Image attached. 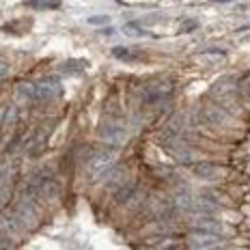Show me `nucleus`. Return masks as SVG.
Masks as SVG:
<instances>
[{"label": "nucleus", "mask_w": 250, "mask_h": 250, "mask_svg": "<svg viewBox=\"0 0 250 250\" xmlns=\"http://www.w3.org/2000/svg\"><path fill=\"white\" fill-rule=\"evenodd\" d=\"M237 95L244 100V104L250 106V71L242 76V80L237 82Z\"/></svg>", "instance_id": "dca6fc26"}, {"label": "nucleus", "mask_w": 250, "mask_h": 250, "mask_svg": "<svg viewBox=\"0 0 250 250\" xmlns=\"http://www.w3.org/2000/svg\"><path fill=\"white\" fill-rule=\"evenodd\" d=\"M136 196H138V188L134 184H127V181L119 190H114V203L117 205H134Z\"/></svg>", "instance_id": "9b49d317"}, {"label": "nucleus", "mask_w": 250, "mask_h": 250, "mask_svg": "<svg viewBox=\"0 0 250 250\" xmlns=\"http://www.w3.org/2000/svg\"><path fill=\"white\" fill-rule=\"evenodd\" d=\"M114 164H117V147L97 151L86 164V179L88 181L102 179V177H106L110 173V168Z\"/></svg>", "instance_id": "f03ea898"}, {"label": "nucleus", "mask_w": 250, "mask_h": 250, "mask_svg": "<svg viewBox=\"0 0 250 250\" xmlns=\"http://www.w3.org/2000/svg\"><path fill=\"white\" fill-rule=\"evenodd\" d=\"M11 192V166L9 162H0V205H4Z\"/></svg>", "instance_id": "f8f14e48"}, {"label": "nucleus", "mask_w": 250, "mask_h": 250, "mask_svg": "<svg viewBox=\"0 0 250 250\" xmlns=\"http://www.w3.org/2000/svg\"><path fill=\"white\" fill-rule=\"evenodd\" d=\"M7 76H9V62L4 59H0V80H4Z\"/></svg>", "instance_id": "412c9836"}, {"label": "nucleus", "mask_w": 250, "mask_h": 250, "mask_svg": "<svg viewBox=\"0 0 250 250\" xmlns=\"http://www.w3.org/2000/svg\"><path fill=\"white\" fill-rule=\"evenodd\" d=\"M112 56L114 59H119V61H132V59H136L138 54H134L129 48H119L117 45V48H112Z\"/></svg>", "instance_id": "a211bd4d"}, {"label": "nucleus", "mask_w": 250, "mask_h": 250, "mask_svg": "<svg viewBox=\"0 0 250 250\" xmlns=\"http://www.w3.org/2000/svg\"><path fill=\"white\" fill-rule=\"evenodd\" d=\"M15 102L22 104V106H33L37 100V84L35 82H18V86H15Z\"/></svg>", "instance_id": "6e6552de"}, {"label": "nucleus", "mask_w": 250, "mask_h": 250, "mask_svg": "<svg viewBox=\"0 0 250 250\" xmlns=\"http://www.w3.org/2000/svg\"><path fill=\"white\" fill-rule=\"evenodd\" d=\"M106 22H110V15H93V18H88V24H93V26H100Z\"/></svg>", "instance_id": "aec40b11"}, {"label": "nucleus", "mask_w": 250, "mask_h": 250, "mask_svg": "<svg viewBox=\"0 0 250 250\" xmlns=\"http://www.w3.org/2000/svg\"><path fill=\"white\" fill-rule=\"evenodd\" d=\"M175 207L181 211H194V196L188 190H181L179 194L175 196Z\"/></svg>", "instance_id": "2eb2a0df"}, {"label": "nucleus", "mask_w": 250, "mask_h": 250, "mask_svg": "<svg viewBox=\"0 0 250 250\" xmlns=\"http://www.w3.org/2000/svg\"><path fill=\"white\" fill-rule=\"evenodd\" d=\"M149 213H151V218H155V220H160V222L170 220L175 213V205L168 203L166 199H153L149 205Z\"/></svg>", "instance_id": "9d476101"}, {"label": "nucleus", "mask_w": 250, "mask_h": 250, "mask_svg": "<svg viewBox=\"0 0 250 250\" xmlns=\"http://www.w3.org/2000/svg\"><path fill=\"white\" fill-rule=\"evenodd\" d=\"M173 93H175L173 80H155L143 88L140 100H143L145 106H155V104H164L166 100H170Z\"/></svg>", "instance_id": "20e7f679"}, {"label": "nucleus", "mask_w": 250, "mask_h": 250, "mask_svg": "<svg viewBox=\"0 0 250 250\" xmlns=\"http://www.w3.org/2000/svg\"><path fill=\"white\" fill-rule=\"evenodd\" d=\"M188 246L190 248H203V250H209V248H220L225 246L222 242L220 233H213V231H201L196 229L190 237H188Z\"/></svg>", "instance_id": "423d86ee"}, {"label": "nucleus", "mask_w": 250, "mask_h": 250, "mask_svg": "<svg viewBox=\"0 0 250 250\" xmlns=\"http://www.w3.org/2000/svg\"><path fill=\"white\" fill-rule=\"evenodd\" d=\"M37 84V100L39 102H52L61 95L62 86H61V80L54 76H48V78H41V80L35 82Z\"/></svg>", "instance_id": "0eeeda50"}, {"label": "nucleus", "mask_w": 250, "mask_h": 250, "mask_svg": "<svg viewBox=\"0 0 250 250\" xmlns=\"http://www.w3.org/2000/svg\"><path fill=\"white\" fill-rule=\"evenodd\" d=\"M37 192L30 186H26L18 199L13 216L18 218V222L22 225V229H35L39 222V205H37Z\"/></svg>", "instance_id": "f257e3e1"}, {"label": "nucleus", "mask_w": 250, "mask_h": 250, "mask_svg": "<svg viewBox=\"0 0 250 250\" xmlns=\"http://www.w3.org/2000/svg\"><path fill=\"white\" fill-rule=\"evenodd\" d=\"M102 35H106V37H110V35H114V28H104Z\"/></svg>", "instance_id": "4be33fe9"}, {"label": "nucleus", "mask_w": 250, "mask_h": 250, "mask_svg": "<svg viewBox=\"0 0 250 250\" xmlns=\"http://www.w3.org/2000/svg\"><path fill=\"white\" fill-rule=\"evenodd\" d=\"M125 181H127V170L125 168H110V173L106 175V188H110V190H119Z\"/></svg>", "instance_id": "ddd939ff"}, {"label": "nucleus", "mask_w": 250, "mask_h": 250, "mask_svg": "<svg viewBox=\"0 0 250 250\" xmlns=\"http://www.w3.org/2000/svg\"><path fill=\"white\" fill-rule=\"evenodd\" d=\"M192 173H194L199 179H222L225 177V170H222V166L213 164V162H196L192 164Z\"/></svg>", "instance_id": "1a4fd4ad"}, {"label": "nucleus", "mask_w": 250, "mask_h": 250, "mask_svg": "<svg viewBox=\"0 0 250 250\" xmlns=\"http://www.w3.org/2000/svg\"><path fill=\"white\" fill-rule=\"evenodd\" d=\"M225 52L222 50H207V52H201V54H196V59H209V61H213V59H225Z\"/></svg>", "instance_id": "6ab92c4d"}, {"label": "nucleus", "mask_w": 250, "mask_h": 250, "mask_svg": "<svg viewBox=\"0 0 250 250\" xmlns=\"http://www.w3.org/2000/svg\"><path fill=\"white\" fill-rule=\"evenodd\" d=\"M100 138L108 147H123L127 143V127L123 125L121 119L117 117H106L100 123Z\"/></svg>", "instance_id": "7ed1b4c3"}, {"label": "nucleus", "mask_w": 250, "mask_h": 250, "mask_svg": "<svg viewBox=\"0 0 250 250\" xmlns=\"http://www.w3.org/2000/svg\"><path fill=\"white\" fill-rule=\"evenodd\" d=\"M196 229L201 231H213V233H222V222L218 218H211V216H199L194 222H192Z\"/></svg>", "instance_id": "4468645a"}, {"label": "nucleus", "mask_w": 250, "mask_h": 250, "mask_svg": "<svg viewBox=\"0 0 250 250\" xmlns=\"http://www.w3.org/2000/svg\"><path fill=\"white\" fill-rule=\"evenodd\" d=\"M123 35H127V37L138 39V37H145V35H147V30H145V28H140L138 24L129 22V24H125V26H123Z\"/></svg>", "instance_id": "f3484780"}, {"label": "nucleus", "mask_w": 250, "mask_h": 250, "mask_svg": "<svg viewBox=\"0 0 250 250\" xmlns=\"http://www.w3.org/2000/svg\"><path fill=\"white\" fill-rule=\"evenodd\" d=\"M235 95H237V84L233 78H222L211 88L213 104H218V106H227L229 102L235 100Z\"/></svg>", "instance_id": "39448f33"}]
</instances>
